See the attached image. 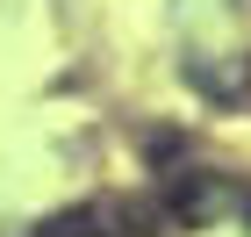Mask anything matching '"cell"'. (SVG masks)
Returning a JSON list of instances; mask_svg holds the SVG:
<instances>
[{
    "instance_id": "obj_1",
    "label": "cell",
    "mask_w": 251,
    "mask_h": 237,
    "mask_svg": "<svg viewBox=\"0 0 251 237\" xmlns=\"http://www.w3.org/2000/svg\"><path fill=\"white\" fill-rule=\"evenodd\" d=\"M36 237H100V216L94 209H65V216H50Z\"/></svg>"
}]
</instances>
